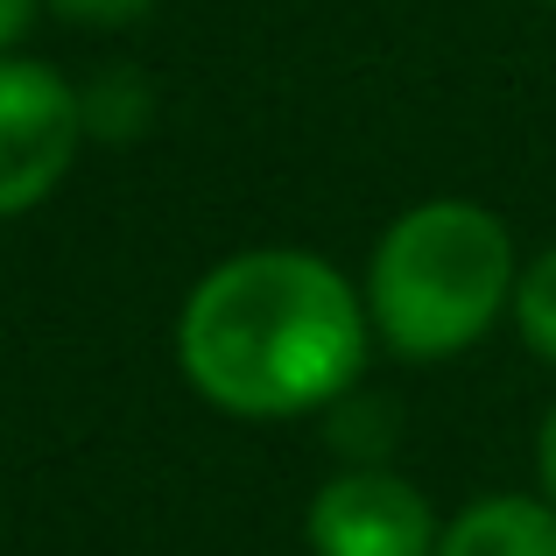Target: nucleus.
<instances>
[{
	"label": "nucleus",
	"mask_w": 556,
	"mask_h": 556,
	"mask_svg": "<svg viewBox=\"0 0 556 556\" xmlns=\"http://www.w3.org/2000/svg\"><path fill=\"white\" fill-rule=\"evenodd\" d=\"M515 282L521 254L501 212L479 198H422L374 240L359 296L388 353L451 359L515 311Z\"/></svg>",
	"instance_id": "obj_2"
},
{
	"label": "nucleus",
	"mask_w": 556,
	"mask_h": 556,
	"mask_svg": "<svg viewBox=\"0 0 556 556\" xmlns=\"http://www.w3.org/2000/svg\"><path fill=\"white\" fill-rule=\"evenodd\" d=\"M515 331L529 339L535 359L556 367V247H543V254L521 268V282H515Z\"/></svg>",
	"instance_id": "obj_6"
},
{
	"label": "nucleus",
	"mask_w": 556,
	"mask_h": 556,
	"mask_svg": "<svg viewBox=\"0 0 556 556\" xmlns=\"http://www.w3.org/2000/svg\"><path fill=\"white\" fill-rule=\"evenodd\" d=\"M303 535H311V556H437L444 521L416 479L388 465H353L317 486Z\"/></svg>",
	"instance_id": "obj_4"
},
{
	"label": "nucleus",
	"mask_w": 556,
	"mask_h": 556,
	"mask_svg": "<svg viewBox=\"0 0 556 556\" xmlns=\"http://www.w3.org/2000/svg\"><path fill=\"white\" fill-rule=\"evenodd\" d=\"M85 92L56 64L0 56V218H22L71 177L85 149Z\"/></svg>",
	"instance_id": "obj_3"
},
{
	"label": "nucleus",
	"mask_w": 556,
	"mask_h": 556,
	"mask_svg": "<svg viewBox=\"0 0 556 556\" xmlns=\"http://www.w3.org/2000/svg\"><path fill=\"white\" fill-rule=\"evenodd\" d=\"M535 472H543V493L556 501V402H549V416H543V437H535Z\"/></svg>",
	"instance_id": "obj_8"
},
{
	"label": "nucleus",
	"mask_w": 556,
	"mask_h": 556,
	"mask_svg": "<svg viewBox=\"0 0 556 556\" xmlns=\"http://www.w3.org/2000/svg\"><path fill=\"white\" fill-rule=\"evenodd\" d=\"M367 296L311 247H247L198 275L177 317V367L212 408L282 422L339 408L367 374Z\"/></svg>",
	"instance_id": "obj_1"
},
{
	"label": "nucleus",
	"mask_w": 556,
	"mask_h": 556,
	"mask_svg": "<svg viewBox=\"0 0 556 556\" xmlns=\"http://www.w3.org/2000/svg\"><path fill=\"white\" fill-rule=\"evenodd\" d=\"M36 8L42 0H0V56H8V42H22V28H28Z\"/></svg>",
	"instance_id": "obj_9"
},
{
	"label": "nucleus",
	"mask_w": 556,
	"mask_h": 556,
	"mask_svg": "<svg viewBox=\"0 0 556 556\" xmlns=\"http://www.w3.org/2000/svg\"><path fill=\"white\" fill-rule=\"evenodd\" d=\"M42 8H56L78 28H127V22H141L155 0H42Z\"/></svg>",
	"instance_id": "obj_7"
},
{
	"label": "nucleus",
	"mask_w": 556,
	"mask_h": 556,
	"mask_svg": "<svg viewBox=\"0 0 556 556\" xmlns=\"http://www.w3.org/2000/svg\"><path fill=\"white\" fill-rule=\"evenodd\" d=\"M549 8H556V0H549Z\"/></svg>",
	"instance_id": "obj_10"
},
{
	"label": "nucleus",
	"mask_w": 556,
	"mask_h": 556,
	"mask_svg": "<svg viewBox=\"0 0 556 556\" xmlns=\"http://www.w3.org/2000/svg\"><path fill=\"white\" fill-rule=\"evenodd\" d=\"M437 556H556L549 493H479L437 535Z\"/></svg>",
	"instance_id": "obj_5"
}]
</instances>
